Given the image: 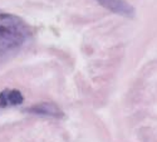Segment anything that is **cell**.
I'll use <instances>...</instances> for the list:
<instances>
[{
    "label": "cell",
    "instance_id": "obj_1",
    "mask_svg": "<svg viewBox=\"0 0 157 142\" xmlns=\"http://www.w3.org/2000/svg\"><path fill=\"white\" fill-rule=\"evenodd\" d=\"M29 36L30 29L21 18L0 11V57L15 53Z\"/></svg>",
    "mask_w": 157,
    "mask_h": 142
},
{
    "label": "cell",
    "instance_id": "obj_2",
    "mask_svg": "<svg viewBox=\"0 0 157 142\" xmlns=\"http://www.w3.org/2000/svg\"><path fill=\"white\" fill-rule=\"evenodd\" d=\"M25 112L35 114V116H40V117H53V118H60L64 116L63 111L52 102H42L38 105H33L32 107L27 108Z\"/></svg>",
    "mask_w": 157,
    "mask_h": 142
},
{
    "label": "cell",
    "instance_id": "obj_3",
    "mask_svg": "<svg viewBox=\"0 0 157 142\" xmlns=\"http://www.w3.org/2000/svg\"><path fill=\"white\" fill-rule=\"evenodd\" d=\"M97 2L103 6L108 9L109 11L118 14L127 18H133L135 17V8L127 3L126 0H97Z\"/></svg>",
    "mask_w": 157,
    "mask_h": 142
},
{
    "label": "cell",
    "instance_id": "obj_4",
    "mask_svg": "<svg viewBox=\"0 0 157 142\" xmlns=\"http://www.w3.org/2000/svg\"><path fill=\"white\" fill-rule=\"evenodd\" d=\"M24 102V96L19 89H3L0 92V108L20 106Z\"/></svg>",
    "mask_w": 157,
    "mask_h": 142
}]
</instances>
